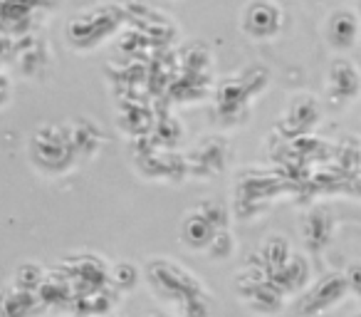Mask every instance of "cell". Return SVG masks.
<instances>
[{"instance_id":"10","label":"cell","mask_w":361,"mask_h":317,"mask_svg":"<svg viewBox=\"0 0 361 317\" xmlns=\"http://www.w3.org/2000/svg\"><path fill=\"white\" fill-rule=\"evenodd\" d=\"M221 231H226V228L218 226L201 206L183 213L180 226H178L180 243H183L191 253H203V256L208 253V248L213 246V241H216V236Z\"/></svg>"},{"instance_id":"15","label":"cell","mask_w":361,"mask_h":317,"mask_svg":"<svg viewBox=\"0 0 361 317\" xmlns=\"http://www.w3.org/2000/svg\"><path fill=\"white\" fill-rule=\"evenodd\" d=\"M50 307L40 300L37 292L20 290L16 285H8L3 292V317H40Z\"/></svg>"},{"instance_id":"12","label":"cell","mask_w":361,"mask_h":317,"mask_svg":"<svg viewBox=\"0 0 361 317\" xmlns=\"http://www.w3.org/2000/svg\"><path fill=\"white\" fill-rule=\"evenodd\" d=\"M243 305L252 312V315H260V317H272L277 312H282L287 302V295L280 290L277 282H272L270 277H265L262 282H257L252 290H247L245 295H240Z\"/></svg>"},{"instance_id":"2","label":"cell","mask_w":361,"mask_h":317,"mask_svg":"<svg viewBox=\"0 0 361 317\" xmlns=\"http://www.w3.org/2000/svg\"><path fill=\"white\" fill-rule=\"evenodd\" d=\"M27 159L32 169L47 179L65 177L80 164L75 146L67 136L65 124H40L27 139Z\"/></svg>"},{"instance_id":"1","label":"cell","mask_w":361,"mask_h":317,"mask_svg":"<svg viewBox=\"0 0 361 317\" xmlns=\"http://www.w3.org/2000/svg\"><path fill=\"white\" fill-rule=\"evenodd\" d=\"M146 285L156 295L178 310V317H211V300L203 280L186 265L169 256H151L141 268Z\"/></svg>"},{"instance_id":"23","label":"cell","mask_w":361,"mask_h":317,"mask_svg":"<svg viewBox=\"0 0 361 317\" xmlns=\"http://www.w3.org/2000/svg\"><path fill=\"white\" fill-rule=\"evenodd\" d=\"M109 317H121V315H109Z\"/></svg>"},{"instance_id":"25","label":"cell","mask_w":361,"mask_h":317,"mask_svg":"<svg viewBox=\"0 0 361 317\" xmlns=\"http://www.w3.org/2000/svg\"><path fill=\"white\" fill-rule=\"evenodd\" d=\"M354 317H361V312H359V315H354Z\"/></svg>"},{"instance_id":"13","label":"cell","mask_w":361,"mask_h":317,"mask_svg":"<svg viewBox=\"0 0 361 317\" xmlns=\"http://www.w3.org/2000/svg\"><path fill=\"white\" fill-rule=\"evenodd\" d=\"M65 129H67V136H70L72 146H75L80 159L90 162V159H94V156L102 151L104 134H102V129L90 119V116H77V119L67 121Z\"/></svg>"},{"instance_id":"14","label":"cell","mask_w":361,"mask_h":317,"mask_svg":"<svg viewBox=\"0 0 361 317\" xmlns=\"http://www.w3.org/2000/svg\"><path fill=\"white\" fill-rule=\"evenodd\" d=\"M272 282L280 285V290L285 292L287 297L295 295V292H302L312 280V263L307 261V256L302 253H295L275 275L270 277Z\"/></svg>"},{"instance_id":"6","label":"cell","mask_w":361,"mask_h":317,"mask_svg":"<svg viewBox=\"0 0 361 317\" xmlns=\"http://www.w3.org/2000/svg\"><path fill=\"white\" fill-rule=\"evenodd\" d=\"M324 95L334 107H351L361 100V67L349 55H334L326 65Z\"/></svg>"},{"instance_id":"3","label":"cell","mask_w":361,"mask_h":317,"mask_svg":"<svg viewBox=\"0 0 361 317\" xmlns=\"http://www.w3.org/2000/svg\"><path fill=\"white\" fill-rule=\"evenodd\" d=\"M121 28V8L111 3L90 6L75 13L67 23V45L75 52H92L94 47L104 45L111 35Z\"/></svg>"},{"instance_id":"4","label":"cell","mask_w":361,"mask_h":317,"mask_svg":"<svg viewBox=\"0 0 361 317\" xmlns=\"http://www.w3.org/2000/svg\"><path fill=\"white\" fill-rule=\"evenodd\" d=\"M351 295V285L346 273H326L317 282H312L305 292H302L300 302H297V312L302 317H322L334 312L346 297Z\"/></svg>"},{"instance_id":"22","label":"cell","mask_w":361,"mask_h":317,"mask_svg":"<svg viewBox=\"0 0 361 317\" xmlns=\"http://www.w3.org/2000/svg\"><path fill=\"white\" fill-rule=\"evenodd\" d=\"M354 11H356V16L361 18V0H356V3H354Z\"/></svg>"},{"instance_id":"8","label":"cell","mask_w":361,"mask_h":317,"mask_svg":"<svg viewBox=\"0 0 361 317\" xmlns=\"http://www.w3.org/2000/svg\"><path fill=\"white\" fill-rule=\"evenodd\" d=\"M322 40L334 55H349L361 42V18L354 8H334L322 23Z\"/></svg>"},{"instance_id":"20","label":"cell","mask_w":361,"mask_h":317,"mask_svg":"<svg viewBox=\"0 0 361 317\" xmlns=\"http://www.w3.org/2000/svg\"><path fill=\"white\" fill-rule=\"evenodd\" d=\"M346 277H349L351 292L359 297V305H361V263H354V265L346 270Z\"/></svg>"},{"instance_id":"18","label":"cell","mask_w":361,"mask_h":317,"mask_svg":"<svg viewBox=\"0 0 361 317\" xmlns=\"http://www.w3.org/2000/svg\"><path fill=\"white\" fill-rule=\"evenodd\" d=\"M109 285L114 287V290H119L121 295H124V292H131L136 285H139V268H136L134 263H126V261L111 265Z\"/></svg>"},{"instance_id":"5","label":"cell","mask_w":361,"mask_h":317,"mask_svg":"<svg viewBox=\"0 0 361 317\" xmlns=\"http://www.w3.org/2000/svg\"><path fill=\"white\" fill-rule=\"evenodd\" d=\"M60 270L70 277L72 287H75V300L104 290L109 285V275H111V265L104 261V256H97V253L67 256L62 261Z\"/></svg>"},{"instance_id":"7","label":"cell","mask_w":361,"mask_h":317,"mask_svg":"<svg viewBox=\"0 0 361 317\" xmlns=\"http://www.w3.org/2000/svg\"><path fill=\"white\" fill-rule=\"evenodd\" d=\"M285 25V13L275 0H250L245 3L238 18V28L247 40L270 42L282 32Z\"/></svg>"},{"instance_id":"11","label":"cell","mask_w":361,"mask_h":317,"mask_svg":"<svg viewBox=\"0 0 361 317\" xmlns=\"http://www.w3.org/2000/svg\"><path fill=\"white\" fill-rule=\"evenodd\" d=\"M282 126H285L290 134H307V131L317 129L322 121V104L314 95L310 92H300V95H292L287 102L285 112H282Z\"/></svg>"},{"instance_id":"16","label":"cell","mask_w":361,"mask_h":317,"mask_svg":"<svg viewBox=\"0 0 361 317\" xmlns=\"http://www.w3.org/2000/svg\"><path fill=\"white\" fill-rule=\"evenodd\" d=\"M292 256H295V251H292L290 241L285 236H267V241L250 256V263H255L257 268H262L272 277Z\"/></svg>"},{"instance_id":"21","label":"cell","mask_w":361,"mask_h":317,"mask_svg":"<svg viewBox=\"0 0 361 317\" xmlns=\"http://www.w3.org/2000/svg\"><path fill=\"white\" fill-rule=\"evenodd\" d=\"M8 102H11V77L3 72V107H8Z\"/></svg>"},{"instance_id":"19","label":"cell","mask_w":361,"mask_h":317,"mask_svg":"<svg viewBox=\"0 0 361 317\" xmlns=\"http://www.w3.org/2000/svg\"><path fill=\"white\" fill-rule=\"evenodd\" d=\"M235 251H238V241L233 238L231 228H226V231H221L216 236V241L208 248L206 256L211 258V261H231V258L235 256Z\"/></svg>"},{"instance_id":"17","label":"cell","mask_w":361,"mask_h":317,"mask_svg":"<svg viewBox=\"0 0 361 317\" xmlns=\"http://www.w3.org/2000/svg\"><path fill=\"white\" fill-rule=\"evenodd\" d=\"M50 273L40 265V263H23V265L16 268V275H13V285L20 287V290H27V292H40L42 282L47 280Z\"/></svg>"},{"instance_id":"24","label":"cell","mask_w":361,"mask_h":317,"mask_svg":"<svg viewBox=\"0 0 361 317\" xmlns=\"http://www.w3.org/2000/svg\"><path fill=\"white\" fill-rule=\"evenodd\" d=\"M151 317H159V315H151ZM176 317H178V315H176Z\"/></svg>"},{"instance_id":"9","label":"cell","mask_w":361,"mask_h":317,"mask_svg":"<svg viewBox=\"0 0 361 317\" xmlns=\"http://www.w3.org/2000/svg\"><path fill=\"white\" fill-rule=\"evenodd\" d=\"M188 177L211 181L213 177L223 174L231 162V141L226 136H206L198 146H193L186 156Z\"/></svg>"}]
</instances>
